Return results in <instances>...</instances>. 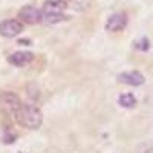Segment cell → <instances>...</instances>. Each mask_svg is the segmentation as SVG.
<instances>
[{
  "instance_id": "cell-1",
  "label": "cell",
  "mask_w": 153,
  "mask_h": 153,
  "mask_svg": "<svg viewBox=\"0 0 153 153\" xmlns=\"http://www.w3.org/2000/svg\"><path fill=\"white\" fill-rule=\"evenodd\" d=\"M16 120L20 126L26 127V129L35 130L42 126L43 123V115L34 104H22L19 112L16 113Z\"/></svg>"
},
{
  "instance_id": "cell-2",
  "label": "cell",
  "mask_w": 153,
  "mask_h": 153,
  "mask_svg": "<svg viewBox=\"0 0 153 153\" xmlns=\"http://www.w3.org/2000/svg\"><path fill=\"white\" fill-rule=\"evenodd\" d=\"M68 8L66 0H46L43 3L42 11V22L46 25H54L66 20L65 17V9Z\"/></svg>"
},
{
  "instance_id": "cell-3",
  "label": "cell",
  "mask_w": 153,
  "mask_h": 153,
  "mask_svg": "<svg viewBox=\"0 0 153 153\" xmlns=\"http://www.w3.org/2000/svg\"><path fill=\"white\" fill-rule=\"evenodd\" d=\"M22 107V101L17 94L14 92H2L0 94V112L3 115H12L16 117V113Z\"/></svg>"
},
{
  "instance_id": "cell-4",
  "label": "cell",
  "mask_w": 153,
  "mask_h": 153,
  "mask_svg": "<svg viewBox=\"0 0 153 153\" xmlns=\"http://www.w3.org/2000/svg\"><path fill=\"white\" fill-rule=\"evenodd\" d=\"M23 31V23L16 19H8L0 22V35L5 38H12L17 37Z\"/></svg>"
},
{
  "instance_id": "cell-5",
  "label": "cell",
  "mask_w": 153,
  "mask_h": 153,
  "mask_svg": "<svg viewBox=\"0 0 153 153\" xmlns=\"http://www.w3.org/2000/svg\"><path fill=\"white\" fill-rule=\"evenodd\" d=\"M127 22H129V17H127L126 12H115L107 19L106 29L109 32H120L127 26Z\"/></svg>"
},
{
  "instance_id": "cell-6",
  "label": "cell",
  "mask_w": 153,
  "mask_h": 153,
  "mask_svg": "<svg viewBox=\"0 0 153 153\" xmlns=\"http://www.w3.org/2000/svg\"><path fill=\"white\" fill-rule=\"evenodd\" d=\"M19 19L23 23H28V25H35V23H40L42 22V11L37 9L35 6L26 5L23 6L19 11Z\"/></svg>"
},
{
  "instance_id": "cell-7",
  "label": "cell",
  "mask_w": 153,
  "mask_h": 153,
  "mask_svg": "<svg viewBox=\"0 0 153 153\" xmlns=\"http://www.w3.org/2000/svg\"><path fill=\"white\" fill-rule=\"evenodd\" d=\"M34 60V55L31 52H14L8 57V63L16 68H23L29 65V63Z\"/></svg>"
},
{
  "instance_id": "cell-8",
  "label": "cell",
  "mask_w": 153,
  "mask_h": 153,
  "mask_svg": "<svg viewBox=\"0 0 153 153\" xmlns=\"http://www.w3.org/2000/svg\"><path fill=\"white\" fill-rule=\"evenodd\" d=\"M118 78L123 84H129V86H141V84H144V75L141 72H136V71L123 72V74H120Z\"/></svg>"
},
{
  "instance_id": "cell-9",
  "label": "cell",
  "mask_w": 153,
  "mask_h": 153,
  "mask_svg": "<svg viewBox=\"0 0 153 153\" xmlns=\"http://www.w3.org/2000/svg\"><path fill=\"white\" fill-rule=\"evenodd\" d=\"M120 106L124 109H132L136 106V98L133 94H123L120 97Z\"/></svg>"
},
{
  "instance_id": "cell-10",
  "label": "cell",
  "mask_w": 153,
  "mask_h": 153,
  "mask_svg": "<svg viewBox=\"0 0 153 153\" xmlns=\"http://www.w3.org/2000/svg\"><path fill=\"white\" fill-rule=\"evenodd\" d=\"M135 48L139 49V51H147V49L150 48V43H149L147 38H141V40H138V42L135 43Z\"/></svg>"
}]
</instances>
